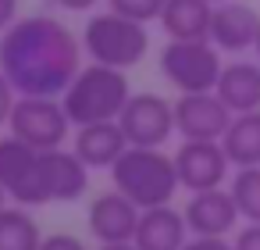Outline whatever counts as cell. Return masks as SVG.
<instances>
[{"label": "cell", "instance_id": "obj_3", "mask_svg": "<svg viewBox=\"0 0 260 250\" xmlns=\"http://www.w3.org/2000/svg\"><path fill=\"white\" fill-rule=\"evenodd\" d=\"M111 182L118 193H125L139 211L171 204L178 182L175 157L164 154V147H128L118 164L111 168Z\"/></svg>", "mask_w": 260, "mask_h": 250}, {"label": "cell", "instance_id": "obj_17", "mask_svg": "<svg viewBox=\"0 0 260 250\" xmlns=\"http://www.w3.org/2000/svg\"><path fill=\"white\" fill-rule=\"evenodd\" d=\"M214 93L228 104L232 115L260 111V61H228L221 68V79Z\"/></svg>", "mask_w": 260, "mask_h": 250}, {"label": "cell", "instance_id": "obj_22", "mask_svg": "<svg viewBox=\"0 0 260 250\" xmlns=\"http://www.w3.org/2000/svg\"><path fill=\"white\" fill-rule=\"evenodd\" d=\"M164 4H168V0H107L111 11H118V15H125V18H136V22H143V25L160 22Z\"/></svg>", "mask_w": 260, "mask_h": 250}, {"label": "cell", "instance_id": "obj_12", "mask_svg": "<svg viewBox=\"0 0 260 250\" xmlns=\"http://www.w3.org/2000/svg\"><path fill=\"white\" fill-rule=\"evenodd\" d=\"M256 33H260V15L242 4V0H221L214 4V18H210V43L221 54H246L256 47Z\"/></svg>", "mask_w": 260, "mask_h": 250}, {"label": "cell", "instance_id": "obj_11", "mask_svg": "<svg viewBox=\"0 0 260 250\" xmlns=\"http://www.w3.org/2000/svg\"><path fill=\"white\" fill-rule=\"evenodd\" d=\"M228 104L207 90V93H178L175 100V132L182 140H221L224 129L232 125Z\"/></svg>", "mask_w": 260, "mask_h": 250}, {"label": "cell", "instance_id": "obj_2", "mask_svg": "<svg viewBox=\"0 0 260 250\" xmlns=\"http://www.w3.org/2000/svg\"><path fill=\"white\" fill-rule=\"evenodd\" d=\"M128 97H132V86L121 68L89 61L68 82V90L61 93V104H64L72 125L79 129V125H93V122H114L125 111Z\"/></svg>", "mask_w": 260, "mask_h": 250}, {"label": "cell", "instance_id": "obj_6", "mask_svg": "<svg viewBox=\"0 0 260 250\" xmlns=\"http://www.w3.org/2000/svg\"><path fill=\"white\" fill-rule=\"evenodd\" d=\"M8 129H11V136L25 140L36 150H57L68 143L75 125H72L61 97H18Z\"/></svg>", "mask_w": 260, "mask_h": 250}, {"label": "cell", "instance_id": "obj_19", "mask_svg": "<svg viewBox=\"0 0 260 250\" xmlns=\"http://www.w3.org/2000/svg\"><path fill=\"white\" fill-rule=\"evenodd\" d=\"M221 147H224L232 168H256L260 164V111L235 115L221 136Z\"/></svg>", "mask_w": 260, "mask_h": 250}, {"label": "cell", "instance_id": "obj_7", "mask_svg": "<svg viewBox=\"0 0 260 250\" xmlns=\"http://www.w3.org/2000/svg\"><path fill=\"white\" fill-rule=\"evenodd\" d=\"M171 157L178 168V182L189 193L217 189L232 175V161H228L221 140H182V147Z\"/></svg>", "mask_w": 260, "mask_h": 250}, {"label": "cell", "instance_id": "obj_30", "mask_svg": "<svg viewBox=\"0 0 260 250\" xmlns=\"http://www.w3.org/2000/svg\"><path fill=\"white\" fill-rule=\"evenodd\" d=\"M8 200H11V197H8V189H4V182H0V211H4V207H8Z\"/></svg>", "mask_w": 260, "mask_h": 250}, {"label": "cell", "instance_id": "obj_8", "mask_svg": "<svg viewBox=\"0 0 260 250\" xmlns=\"http://www.w3.org/2000/svg\"><path fill=\"white\" fill-rule=\"evenodd\" d=\"M118 122L132 147H164L175 132V104L157 93H132Z\"/></svg>", "mask_w": 260, "mask_h": 250}, {"label": "cell", "instance_id": "obj_20", "mask_svg": "<svg viewBox=\"0 0 260 250\" xmlns=\"http://www.w3.org/2000/svg\"><path fill=\"white\" fill-rule=\"evenodd\" d=\"M40 243H43V232L29 214V207L8 204L0 211V250H40Z\"/></svg>", "mask_w": 260, "mask_h": 250}, {"label": "cell", "instance_id": "obj_1", "mask_svg": "<svg viewBox=\"0 0 260 250\" xmlns=\"http://www.w3.org/2000/svg\"><path fill=\"white\" fill-rule=\"evenodd\" d=\"M82 40L54 15H25L0 33V72L18 97H61L82 68Z\"/></svg>", "mask_w": 260, "mask_h": 250}, {"label": "cell", "instance_id": "obj_13", "mask_svg": "<svg viewBox=\"0 0 260 250\" xmlns=\"http://www.w3.org/2000/svg\"><path fill=\"white\" fill-rule=\"evenodd\" d=\"M139 214H143V211H139L125 193L111 189V193L93 197V204H89V211H86V225H89V232H93L100 243H132V239H136Z\"/></svg>", "mask_w": 260, "mask_h": 250}, {"label": "cell", "instance_id": "obj_31", "mask_svg": "<svg viewBox=\"0 0 260 250\" xmlns=\"http://www.w3.org/2000/svg\"><path fill=\"white\" fill-rule=\"evenodd\" d=\"M253 54H256V61H260V33H256V47H253Z\"/></svg>", "mask_w": 260, "mask_h": 250}, {"label": "cell", "instance_id": "obj_28", "mask_svg": "<svg viewBox=\"0 0 260 250\" xmlns=\"http://www.w3.org/2000/svg\"><path fill=\"white\" fill-rule=\"evenodd\" d=\"M54 4L64 8V11H75V15H79V11H93L100 0H54Z\"/></svg>", "mask_w": 260, "mask_h": 250}, {"label": "cell", "instance_id": "obj_10", "mask_svg": "<svg viewBox=\"0 0 260 250\" xmlns=\"http://www.w3.org/2000/svg\"><path fill=\"white\" fill-rule=\"evenodd\" d=\"M89 164L72 150V147H57V150H43L40 154V193L43 204H68L79 200L89 189Z\"/></svg>", "mask_w": 260, "mask_h": 250}, {"label": "cell", "instance_id": "obj_26", "mask_svg": "<svg viewBox=\"0 0 260 250\" xmlns=\"http://www.w3.org/2000/svg\"><path fill=\"white\" fill-rule=\"evenodd\" d=\"M235 250H260V225H253V221H246L239 232H235Z\"/></svg>", "mask_w": 260, "mask_h": 250}, {"label": "cell", "instance_id": "obj_5", "mask_svg": "<svg viewBox=\"0 0 260 250\" xmlns=\"http://www.w3.org/2000/svg\"><path fill=\"white\" fill-rule=\"evenodd\" d=\"M221 68V50L210 40H168L160 50V72L178 93L214 90Z\"/></svg>", "mask_w": 260, "mask_h": 250}, {"label": "cell", "instance_id": "obj_25", "mask_svg": "<svg viewBox=\"0 0 260 250\" xmlns=\"http://www.w3.org/2000/svg\"><path fill=\"white\" fill-rule=\"evenodd\" d=\"M182 250H235V243L228 236H192Z\"/></svg>", "mask_w": 260, "mask_h": 250}, {"label": "cell", "instance_id": "obj_32", "mask_svg": "<svg viewBox=\"0 0 260 250\" xmlns=\"http://www.w3.org/2000/svg\"><path fill=\"white\" fill-rule=\"evenodd\" d=\"M210 4H221V0H210Z\"/></svg>", "mask_w": 260, "mask_h": 250}, {"label": "cell", "instance_id": "obj_15", "mask_svg": "<svg viewBox=\"0 0 260 250\" xmlns=\"http://www.w3.org/2000/svg\"><path fill=\"white\" fill-rule=\"evenodd\" d=\"M128 136L121 129V122H93V125H79L72 136V150L89 164V168H104L111 172L118 164V157L128 150Z\"/></svg>", "mask_w": 260, "mask_h": 250}, {"label": "cell", "instance_id": "obj_23", "mask_svg": "<svg viewBox=\"0 0 260 250\" xmlns=\"http://www.w3.org/2000/svg\"><path fill=\"white\" fill-rule=\"evenodd\" d=\"M15 104H18V90L11 86V79H8L4 72H0V129H4V125L11 122Z\"/></svg>", "mask_w": 260, "mask_h": 250}, {"label": "cell", "instance_id": "obj_16", "mask_svg": "<svg viewBox=\"0 0 260 250\" xmlns=\"http://www.w3.org/2000/svg\"><path fill=\"white\" fill-rule=\"evenodd\" d=\"M189 221L182 211H175L171 204H160V207H146L139 214V225H136V246L139 250H182L189 243Z\"/></svg>", "mask_w": 260, "mask_h": 250}, {"label": "cell", "instance_id": "obj_14", "mask_svg": "<svg viewBox=\"0 0 260 250\" xmlns=\"http://www.w3.org/2000/svg\"><path fill=\"white\" fill-rule=\"evenodd\" d=\"M182 214H185L192 236H232L235 225L242 221V214H239V207H235V197H232V189H224V186L192 193Z\"/></svg>", "mask_w": 260, "mask_h": 250}, {"label": "cell", "instance_id": "obj_24", "mask_svg": "<svg viewBox=\"0 0 260 250\" xmlns=\"http://www.w3.org/2000/svg\"><path fill=\"white\" fill-rule=\"evenodd\" d=\"M40 250H86V243L72 232H50V236H43Z\"/></svg>", "mask_w": 260, "mask_h": 250}, {"label": "cell", "instance_id": "obj_4", "mask_svg": "<svg viewBox=\"0 0 260 250\" xmlns=\"http://www.w3.org/2000/svg\"><path fill=\"white\" fill-rule=\"evenodd\" d=\"M82 50H86L89 61L125 72L150 54V33H146L143 22L125 18V15L107 8L82 25Z\"/></svg>", "mask_w": 260, "mask_h": 250}, {"label": "cell", "instance_id": "obj_27", "mask_svg": "<svg viewBox=\"0 0 260 250\" xmlns=\"http://www.w3.org/2000/svg\"><path fill=\"white\" fill-rule=\"evenodd\" d=\"M18 22V0H0V33H8Z\"/></svg>", "mask_w": 260, "mask_h": 250}, {"label": "cell", "instance_id": "obj_21", "mask_svg": "<svg viewBox=\"0 0 260 250\" xmlns=\"http://www.w3.org/2000/svg\"><path fill=\"white\" fill-rule=\"evenodd\" d=\"M228 189L235 197V207H239L242 221L260 225V164L256 168H235Z\"/></svg>", "mask_w": 260, "mask_h": 250}, {"label": "cell", "instance_id": "obj_18", "mask_svg": "<svg viewBox=\"0 0 260 250\" xmlns=\"http://www.w3.org/2000/svg\"><path fill=\"white\" fill-rule=\"evenodd\" d=\"M210 18H214L210 0H168L160 29L168 33V40H210Z\"/></svg>", "mask_w": 260, "mask_h": 250}, {"label": "cell", "instance_id": "obj_29", "mask_svg": "<svg viewBox=\"0 0 260 250\" xmlns=\"http://www.w3.org/2000/svg\"><path fill=\"white\" fill-rule=\"evenodd\" d=\"M100 250H139L136 243H100Z\"/></svg>", "mask_w": 260, "mask_h": 250}, {"label": "cell", "instance_id": "obj_9", "mask_svg": "<svg viewBox=\"0 0 260 250\" xmlns=\"http://www.w3.org/2000/svg\"><path fill=\"white\" fill-rule=\"evenodd\" d=\"M40 154L36 147H29L18 136H4L0 140V182H4L8 197L22 207H36L43 204L40 193Z\"/></svg>", "mask_w": 260, "mask_h": 250}]
</instances>
